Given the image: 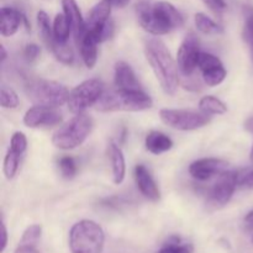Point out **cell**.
<instances>
[{"label": "cell", "mask_w": 253, "mask_h": 253, "mask_svg": "<svg viewBox=\"0 0 253 253\" xmlns=\"http://www.w3.org/2000/svg\"><path fill=\"white\" fill-rule=\"evenodd\" d=\"M136 14L141 27L156 36L169 34L184 24L180 12L168 1L150 4V1L142 0L136 5Z\"/></svg>", "instance_id": "6da1fadb"}, {"label": "cell", "mask_w": 253, "mask_h": 253, "mask_svg": "<svg viewBox=\"0 0 253 253\" xmlns=\"http://www.w3.org/2000/svg\"><path fill=\"white\" fill-rule=\"evenodd\" d=\"M145 54L162 90L167 95H174L179 86V69L165 42L157 37L148 39Z\"/></svg>", "instance_id": "7a4b0ae2"}, {"label": "cell", "mask_w": 253, "mask_h": 253, "mask_svg": "<svg viewBox=\"0 0 253 253\" xmlns=\"http://www.w3.org/2000/svg\"><path fill=\"white\" fill-rule=\"evenodd\" d=\"M153 101L148 94L141 89H120L104 91L101 98L96 103L95 109L101 113L114 111H145L152 108Z\"/></svg>", "instance_id": "3957f363"}, {"label": "cell", "mask_w": 253, "mask_h": 253, "mask_svg": "<svg viewBox=\"0 0 253 253\" xmlns=\"http://www.w3.org/2000/svg\"><path fill=\"white\" fill-rule=\"evenodd\" d=\"M68 242L72 253H103L105 232L93 220H81L72 226Z\"/></svg>", "instance_id": "277c9868"}, {"label": "cell", "mask_w": 253, "mask_h": 253, "mask_svg": "<svg viewBox=\"0 0 253 253\" xmlns=\"http://www.w3.org/2000/svg\"><path fill=\"white\" fill-rule=\"evenodd\" d=\"M93 119L86 114H77L52 136V143L59 150H74L83 145L93 130Z\"/></svg>", "instance_id": "5b68a950"}, {"label": "cell", "mask_w": 253, "mask_h": 253, "mask_svg": "<svg viewBox=\"0 0 253 253\" xmlns=\"http://www.w3.org/2000/svg\"><path fill=\"white\" fill-rule=\"evenodd\" d=\"M25 93L34 105L59 108L68 101L69 91L63 84L47 79H34L27 82Z\"/></svg>", "instance_id": "8992f818"}, {"label": "cell", "mask_w": 253, "mask_h": 253, "mask_svg": "<svg viewBox=\"0 0 253 253\" xmlns=\"http://www.w3.org/2000/svg\"><path fill=\"white\" fill-rule=\"evenodd\" d=\"M104 94V83L99 79H86L69 91L67 105L71 113L83 114L86 109L96 105Z\"/></svg>", "instance_id": "52a82bcc"}, {"label": "cell", "mask_w": 253, "mask_h": 253, "mask_svg": "<svg viewBox=\"0 0 253 253\" xmlns=\"http://www.w3.org/2000/svg\"><path fill=\"white\" fill-rule=\"evenodd\" d=\"M160 118L163 124L179 131L198 130L210 123V118L207 114L184 109H162Z\"/></svg>", "instance_id": "ba28073f"}, {"label": "cell", "mask_w": 253, "mask_h": 253, "mask_svg": "<svg viewBox=\"0 0 253 253\" xmlns=\"http://www.w3.org/2000/svg\"><path fill=\"white\" fill-rule=\"evenodd\" d=\"M110 0H100L93 6L86 20V31L91 32L99 42L110 39L114 31V24L110 19L111 15Z\"/></svg>", "instance_id": "9c48e42d"}, {"label": "cell", "mask_w": 253, "mask_h": 253, "mask_svg": "<svg viewBox=\"0 0 253 253\" xmlns=\"http://www.w3.org/2000/svg\"><path fill=\"white\" fill-rule=\"evenodd\" d=\"M200 42L194 34H188L183 40L177 53V64L179 73L190 77L198 68L200 56Z\"/></svg>", "instance_id": "30bf717a"}, {"label": "cell", "mask_w": 253, "mask_h": 253, "mask_svg": "<svg viewBox=\"0 0 253 253\" xmlns=\"http://www.w3.org/2000/svg\"><path fill=\"white\" fill-rule=\"evenodd\" d=\"M237 187V173L235 170H226L219 175L217 182L212 185L208 197V204L214 209L225 207L231 200Z\"/></svg>", "instance_id": "8fae6325"}, {"label": "cell", "mask_w": 253, "mask_h": 253, "mask_svg": "<svg viewBox=\"0 0 253 253\" xmlns=\"http://www.w3.org/2000/svg\"><path fill=\"white\" fill-rule=\"evenodd\" d=\"M57 108L37 106L29 109L24 115V124L27 127H52L62 123V115Z\"/></svg>", "instance_id": "7c38bea8"}, {"label": "cell", "mask_w": 253, "mask_h": 253, "mask_svg": "<svg viewBox=\"0 0 253 253\" xmlns=\"http://www.w3.org/2000/svg\"><path fill=\"white\" fill-rule=\"evenodd\" d=\"M229 163L217 158H202L189 166V174L197 180H208L226 172Z\"/></svg>", "instance_id": "4fadbf2b"}, {"label": "cell", "mask_w": 253, "mask_h": 253, "mask_svg": "<svg viewBox=\"0 0 253 253\" xmlns=\"http://www.w3.org/2000/svg\"><path fill=\"white\" fill-rule=\"evenodd\" d=\"M135 180L138 190L146 199L151 200V202H158L161 199V192L158 189V185L156 184L151 173L143 165L136 166Z\"/></svg>", "instance_id": "5bb4252c"}, {"label": "cell", "mask_w": 253, "mask_h": 253, "mask_svg": "<svg viewBox=\"0 0 253 253\" xmlns=\"http://www.w3.org/2000/svg\"><path fill=\"white\" fill-rule=\"evenodd\" d=\"M62 9L63 14L66 15L69 25L72 27V34L76 39L77 43L79 40L83 37V35L86 31V22L82 16L81 9L76 0H62Z\"/></svg>", "instance_id": "9a60e30c"}, {"label": "cell", "mask_w": 253, "mask_h": 253, "mask_svg": "<svg viewBox=\"0 0 253 253\" xmlns=\"http://www.w3.org/2000/svg\"><path fill=\"white\" fill-rule=\"evenodd\" d=\"M100 43L99 40L94 36L91 32L85 31L81 40L78 41L79 51H81L82 59L86 68L91 69L96 64L98 61V44Z\"/></svg>", "instance_id": "2e32d148"}, {"label": "cell", "mask_w": 253, "mask_h": 253, "mask_svg": "<svg viewBox=\"0 0 253 253\" xmlns=\"http://www.w3.org/2000/svg\"><path fill=\"white\" fill-rule=\"evenodd\" d=\"M116 88L120 89H140V83L136 79L135 72L130 64L124 61L116 62L115 77H114Z\"/></svg>", "instance_id": "e0dca14e"}, {"label": "cell", "mask_w": 253, "mask_h": 253, "mask_svg": "<svg viewBox=\"0 0 253 253\" xmlns=\"http://www.w3.org/2000/svg\"><path fill=\"white\" fill-rule=\"evenodd\" d=\"M24 15L14 7L4 6L1 9V25L0 34L4 37H11L19 30L20 25L24 21Z\"/></svg>", "instance_id": "ac0fdd59"}, {"label": "cell", "mask_w": 253, "mask_h": 253, "mask_svg": "<svg viewBox=\"0 0 253 253\" xmlns=\"http://www.w3.org/2000/svg\"><path fill=\"white\" fill-rule=\"evenodd\" d=\"M109 157H110L111 162L113 182L118 185L121 184L124 182V179H125L126 163L123 150L115 142H110V145H109Z\"/></svg>", "instance_id": "d6986e66"}, {"label": "cell", "mask_w": 253, "mask_h": 253, "mask_svg": "<svg viewBox=\"0 0 253 253\" xmlns=\"http://www.w3.org/2000/svg\"><path fill=\"white\" fill-rule=\"evenodd\" d=\"M146 150L152 155H161L173 147V141L166 133L160 131H151L146 136Z\"/></svg>", "instance_id": "ffe728a7"}, {"label": "cell", "mask_w": 253, "mask_h": 253, "mask_svg": "<svg viewBox=\"0 0 253 253\" xmlns=\"http://www.w3.org/2000/svg\"><path fill=\"white\" fill-rule=\"evenodd\" d=\"M194 24L198 31L207 36H219V35L224 34V29L203 12H197L194 15Z\"/></svg>", "instance_id": "44dd1931"}, {"label": "cell", "mask_w": 253, "mask_h": 253, "mask_svg": "<svg viewBox=\"0 0 253 253\" xmlns=\"http://www.w3.org/2000/svg\"><path fill=\"white\" fill-rule=\"evenodd\" d=\"M199 109L207 115H224L227 111L226 104L212 95L203 96L199 101Z\"/></svg>", "instance_id": "7402d4cb"}, {"label": "cell", "mask_w": 253, "mask_h": 253, "mask_svg": "<svg viewBox=\"0 0 253 253\" xmlns=\"http://www.w3.org/2000/svg\"><path fill=\"white\" fill-rule=\"evenodd\" d=\"M53 36L54 40L58 42H67L69 39V35L72 34V27L67 20L66 15L57 14L53 20Z\"/></svg>", "instance_id": "603a6c76"}, {"label": "cell", "mask_w": 253, "mask_h": 253, "mask_svg": "<svg viewBox=\"0 0 253 253\" xmlns=\"http://www.w3.org/2000/svg\"><path fill=\"white\" fill-rule=\"evenodd\" d=\"M57 59L63 64H72L74 62L73 48L67 42H58L53 40L51 46L48 47Z\"/></svg>", "instance_id": "cb8c5ba5"}, {"label": "cell", "mask_w": 253, "mask_h": 253, "mask_svg": "<svg viewBox=\"0 0 253 253\" xmlns=\"http://www.w3.org/2000/svg\"><path fill=\"white\" fill-rule=\"evenodd\" d=\"M37 25H39V31L42 40L47 44V47H49L54 40L53 26H51L48 15L44 11H42V10L37 12Z\"/></svg>", "instance_id": "d4e9b609"}, {"label": "cell", "mask_w": 253, "mask_h": 253, "mask_svg": "<svg viewBox=\"0 0 253 253\" xmlns=\"http://www.w3.org/2000/svg\"><path fill=\"white\" fill-rule=\"evenodd\" d=\"M226 74L227 73L226 69L224 68V64L222 66L212 67V68L202 72L203 81L209 86H216L221 84L225 81V78H226Z\"/></svg>", "instance_id": "484cf974"}, {"label": "cell", "mask_w": 253, "mask_h": 253, "mask_svg": "<svg viewBox=\"0 0 253 253\" xmlns=\"http://www.w3.org/2000/svg\"><path fill=\"white\" fill-rule=\"evenodd\" d=\"M20 153L15 152L11 148H9L6 156L4 158V174L6 179H12L16 175L20 167V160H21Z\"/></svg>", "instance_id": "4316f807"}, {"label": "cell", "mask_w": 253, "mask_h": 253, "mask_svg": "<svg viewBox=\"0 0 253 253\" xmlns=\"http://www.w3.org/2000/svg\"><path fill=\"white\" fill-rule=\"evenodd\" d=\"M194 246L192 244H182L179 239L172 237L162 246L158 253H193Z\"/></svg>", "instance_id": "83f0119b"}, {"label": "cell", "mask_w": 253, "mask_h": 253, "mask_svg": "<svg viewBox=\"0 0 253 253\" xmlns=\"http://www.w3.org/2000/svg\"><path fill=\"white\" fill-rule=\"evenodd\" d=\"M42 235V226L39 224L30 225L22 234L20 245H27V246H36Z\"/></svg>", "instance_id": "f1b7e54d"}, {"label": "cell", "mask_w": 253, "mask_h": 253, "mask_svg": "<svg viewBox=\"0 0 253 253\" xmlns=\"http://www.w3.org/2000/svg\"><path fill=\"white\" fill-rule=\"evenodd\" d=\"M0 104L4 109H16L20 104L19 95L14 89L2 85L0 93Z\"/></svg>", "instance_id": "f546056e"}, {"label": "cell", "mask_w": 253, "mask_h": 253, "mask_svg": "<svg viewBox=\"0 0 253 253\" xmlns=\"http://www.w3.org/2000/svg\"><path fill=\"white\" fill-rule=\"evenodd\" d=\"M59 169H61V174L63 175V178L66 179H72V178L76 177L77 174V163L76 161L72 157H62L58 162Z\"/></svg>", "instance_id": "4dcf8cb0"}, {"label": "cell", "mask_w": 253, "mask_h": 253, "mask_svg": "<svg viewBox=\"0 0 253 253\" xmlns=\"http://www.w3.org/2000/svg\"><path fill=\"white\" fill-rule=\"evenodd\" d=\"M217 66H222V62L220 61L219 57L211 53H207V52H200L199 61H198V68L200 71H207V69Z\"/></svg>", "instance_id": "1f68e13d"}, {"label": "cell", "mask_w": 253, "mask_h": 253, "mask_svg": "<svg viewBox=\"0 0 253 253\" xmlns=\"http://www.w3.org/2000/svg\"><path fill=\"white\" fill-rule=\"evenodd\" d=\"M10 148L15 152L20 153V155H24V152L27 148V138L25 136L24 132H15L11 136V140H10Z\"/></svg>", "instance_id": "d6a6232c"}, {"label": "cell", "mask_w": 253, "mask_h": 253, "mask_svg": "<svg viewBox=\"0 0 253 253\" xmlns=\"http://www.w3.org/2000/svg\"><path fill=\"white\" fill-rule=\"evenodd\" d=\"M244 39L253 52V12H250L246 17L244 27Z\"/></svg>", "instance_id": "836d02e7"}, {"label": "cell", "mask_w": 253, "mask_h": 253, "mask_svg": "<svg viewBox=\"0 0 253 253\" xmlns=\"http://www.w3.org/2000/svg\"><path fill=\"white\" fill-rule=\"evenodd\" d=\"M202 1L204 2L205 6L209 7L216 15H221L227 9V4L225 0H202Z\"/></svg>", "instance_id": "e575fe53"}, {"label": "cell", "mask_w": 253, "mask_h": 253, "mask_svg": "<svg viewBox=\"0 0 253 253\" xmlns=\"http://www.w3.org/2000/svg\"><path fill=\"white\" fill-rule=\"evenodd\" d=\"M41 53V48L36 43H29L24 48V57L27 62H34Z\"/></svg>", "instance_id": "d590c367"}, {"label": "cell", "mask_w": 253, "mask_h": 253, "mask_svg": "<svg viewBox=\"0 0 253 253\" xmlns=\"http://www.w3.org/2000/svg\"><path fill=\"white\" fill-rule=\"evenodd\" d=\"M14 253H40L36 246H27V245H20Z\"/></svg>", "instance_id": "8d00e7d4"}, {"label": "cell", "mask_w": 253, "mask_h": 253, "mask_svg": "<svg viewBox=\"0 0 253 253\" xmlns=\"http://www.w3.org/2000/svg\"><path fill=\"white\" fill-rule=\"evenodd\" d=\"M6 245H7V231H6V226H5V222L2 220L1 222V250L0 252H4L5 249H6Z\"/></svg>", "instance_id": "74e56055"}, {"label": "cell", "mask_w": 253, "mask_h": 253, "mask_svg": "<svg viewBox=\"0 0 253 253\" xmlns=\"http://www.w3.org/2000/svg\"><path fill=\"white\" fill-rule=\"evenodd\" d=\"M241 185L245 188H249V189H253V170L242 179Z\"/></svg>", "instance_id": "f35d334b"}, {"label": "cell", "mask_w": 253, "mask_h": 253, "mask_svg": "<svg viewBox=\"0 0 253 253\" xmlns=\"http://www.w3.org/2000/svg\"><path fill=\"white\" fill-rule=\"evenodd\" d=\"M110 1L111 4L116 5V6H125V5H127L131 0H110Z\"/></svg>", "instance_id": "ab89813d"}, {"label": "cell", "mask_w": 253, "mask_h": 253, "mask_svg": "<svg viewBox=\"0 0 253 253\" xmlns=\"http://www.w3.org/2000/svg\"><path fill=\"white\" fill-rule=\"evenodd\" d=\"M245 127H246V130L249 131V132L253 133V116L246 121V124H245Z\"/></svg>", "instance_id": "60d3db41"}, {"label": "cell", "mask_w": 253, "mask_h": 253, "mask_svg": "<svg viewBox=\"0 0 253 253\" xmlns=\"http://www.w3.org/2000/svg\"><path fill=\"white\" fill-rule=\"evenodd\" d=\"M245 221H246L247 224L253 225V210H251V211L246 215V217H245Z\"/></svg>", "instance_id": "b9f144b4"}, {"label": "cell", "mask_w": 253, "mask_h": 253, "mask_svg": "<svg viewBox=\"0 0 253 253\" xmlns=\"http://www.w3.org/2000/svg\"><path fill=\"white\" fill-rule=\"evenodd\" d=\"M0 51H1V63H4L5 59H6V57H7L6 51H5V47L4 46H0Z\"/></svg>", "instance_id": "7bdbcfd3"}, {"label": "cell", "mask_w": 253, "mask_h": 253, "mask_svg": "<svg viewBox=\"0 0 253 253\" xmlns=\"http://www.w3.org/2000/svg\"><path fill=\"white\" fill-rule=\"evenodd\" d=\"M250 158H251V162L253 163V145H252V148H251V152H250Z\"/></svg>", "instance_id": "ee69618b"}, {"label": "cell", "mask_w": 253, "mask_h": 253, "mask_svg": "<svg viewBox=\"0 0 253 253\" xmlns=\"http://www.w3.org/2000/svg\"><path fill=\"white\" fill-rule=\"evenodd\" d=\"M252 244H253V236H252Z\"/></svg>", "instance_id": "f6af8a7d"}, {"label": "cell", "mask_w": 253, "mask_h": 253, "mask_svg": "<svg viewBox=\"0 0 253 253\" xmlns=\"http://www.w3.org/2000/svg\"><path fill=\"white\" fill-rule=\"evenodd\" d=\"M252 58H253V52H252Z\"/></svg>", "instance_id": "bcb514c9"}]
</instances>
